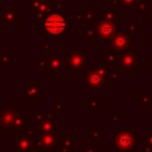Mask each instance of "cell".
<instances>
[{
    "label": "cell",
    "instance_id": "12",
    "mask_svg": "<svg viewBox=\"0 0 152 152\" xmlns=\"http://www.w3.org/2000/svg\"><path fill=\"white\" fill-rule=\"evenodd\" d=\"M103 59H106L109 64H114L116 62V59H118V55L113 49H108V50H106Z\"/></svg>",
    "mask_w": 152,
    "mask_h": 152
},
{
    "label": "cell",
    "instance_id": "10",
    "mask_svg": "<svg viewBox=\"0 0 152 152\" xmlns=\"http://www.w3.org/2000/svg\"><path fill=\"white\" fill-rule=\"evenodd\" d=\"M106 8H107V10H104V11L101 12V15L103 17L104 20H108V21H112V23L115 21V20H120L121 13H120V11H118L113 5H108Z\"/></svg>",
    "mask_w": 152,
    "mask_h": 152
},
{
    "label": "cell",
    "instance_id": "5",
    "mask_svg": "<svg viewBox=\"0 0 152 152\" xmlns=\"http://www.w3.org/2000/svg\"><path fill=\"white\" fill-rule=\"evenodd\" d=\"M120 31V27L118 28L114 23L108 21V20H101L96 24V32L101 37L102 40H109L113 39V37Z\"/></svg>",
    "mask_w": 152,
    "mask_h": 152
},
{
    "label": "cell",
    "instance_id": "1",
    "mask_svg": "<svg viewBox=\"0 0 152 152\" xmlns=\"http://www.w3.org/2000/svg\"><path fill=\"white\" fill-rule=\"evenodd\" d=\"M66 19L61 13H51L43 19L42 30L51 36H59L68 30Z\"/></svg>",
    "mask_w": 152,
    "mask_h": 152
},
{
    "label": "cell",
    "instance_id": "15",
    "mask_svg": "<svg viewBox=\"0 0 152 152\" xmlns=\"http://www.w3.org/2000/svg\"><path fill=\"white\" fill-rule=\"evenodd\" d=\"M138 1H139V0H118L116 2H118V4H121V6L125 7V8H127V7L133 8Z\"/></svg>",
    "mask_w": 152,
    "mask_h": 152
},
{
    "label": "cell",
    "instance_id": "6",
    "mask_svg": "<svg viewBox=\"0 0 152 152\" xmlns=\"http://www.w3.org/2000/svg\"><path fill=\"white\" fill-rule=\"evenodd\" d=\"M66 57H65V55H62V53L50 56L49 61H48L46 71L50 74H61L66 68V61H68Z\"/></svg>",
    "mask_w": 152,
    "mask_h": 152
},
{
    "label": "cell",
    "instance_id": "16",
    "mask_svg": "<svg viewBox=\"0 0 152 152\" xmlns=\"http://www.w3.org/2000/svg\"><path fill=\"white\" fill-rule=\"evenodd\" d=\"M150 74H152V53H150Z\"/></svg>",
    "mask_w": 152,
    "mask_h": 152
},
{
    "label": "cell",
    "instance_id": "4",
    "mask_svg": "<svg viewBox=\"0 0 152 152\" xmlns=\"http://www.w3.org/2000/svg\"><path fill=\"white\" fill-rule=\"evenodd\" d=\"M69 65L74 72L81 74L84 71L87 65V53L83 50H69Z\"/></svg>",
    "mask_w": 152,
    "mask_h": 152
},
{
    "label": "cell",
    "instance_id": "8",
    "mask_svg": "<svg viewBox=\"0 0 152 152\" xmlns=\"http://www.w3.org/2000/svg\"><path fill=\"white\" fill-rule=\"evenodd\" d=\"M0 20L4 25L18 24V7L14 5H5L0 11Z\"/></svg>",
    "mask_w": 152,
    "mask_h": 152
},
{
    "label": "cell",
    "instance_id": "9",
    "mask_svg": "<svg viewBox=\"0 0 152 152\" xmlns=\"http://www.w3.org/2000/svg\"><path fill=\"white\" fill-rule=\"evenodd\" d=\"M132 40H131V36L127 33H124L121 31H119L112 39V49L114 51H119V52H125L127 51V49L131 46Z\"/></svg>",
    "mask_w": 152,
    "mask_h": 152
},
{
    "label": "cell",
    "instance_id": "11",
    "mask_svg": "<svg viewBox=\"0 0 152 152\" xmlns=\"http://www.w3.org/2000/svg\"><path fill=\"white\" fill-rule=\"evenodd\" d=\"M139 14H145L147 13V8H148V0H139L135 6L133 7Z\"/></svg>",
    "mask_w": 152,
    "mask_h": 152
},
{
    "label": "cell",
    "instance_id": "14",
    "mask_svg": "<svg viewBox=\"0 0 152 152\" xmlns=\"http://www.w3.org/2000/svg\"><path fill=\"white\" fill-rule=\"evenodd\" d=\"M0 63L6 68L10 63H12V55H8V53H1V55H0Z\"/></svg>",
    "mask_w": 152,
    "mask_h": 152
},
{
    "label": "cell",
    "instance_id": "17",
    "mask_svg": "<svg viewBox=\"0 0 152 152\" xmlns=\"http://www.w3.org/2000/svg\"><path fill=\"white\" fill-rule=\"evenodd\" d=\"M148 25L152 26V12H151V15H150V18H148Z\"/></svg>",
    "mask_w": 152,
    "mask_h": 152
},
{
    "label": "cell",
    "instance_id": "13",
    "mask_svg": "<svg viewBox=\"0 0 152 152\" xmlns=\"http://www.w3.org/2000/svg\"><path fill=\"white\" fill-rule=\"evenodd\" d=\"M127 28H128V34L129 36H137L138 33V24L135 21H128L127 23Z\"/></svg>",
    "mask_w": 152,
    "mask_h": 152
},
{
    "label": "cell",
    "instance_id": "7",
    "mask_svg": "<svg viewBox=\"0 0 152 152\" xmlns=\"http://www.w3.org/2000/svg\"><path fill=\"white\" fill-rule=\"evenodd\" d=\"M114 142H115L116 147L120 150H132L135 145L134 135L129 131L119 132L114 139Z\"/></svg>",
    "mask_w": 152,
    "mask_h": 152
},
{
    "label": "cell",
    "instance_id": "2",
    "mask_svg": "<svg viewBox=\"0 0 152 152\" xmlns=\"http://www.w3.org/2000/svg\"><path fill=\"white\" fill-rule=\"evenodd\" d=\"M108 75H109V66L103 63V64L93 65V68H89L84 80L90 88L103 89L104 88V77Z\"/></svg>",
    "mask_w": 152,
    "mask_h": 152
},
{
    "label": "cell",
    "instance_id": "3",
    "mask_svg": "<svg viewBox=\"0 0 152 152\" xmlns=\"http://www.w3.org/2000/svg\"><path fill=\"white\" fill-rule=\"evenodd\" d=\"M137 50L133 51H125L119 56V62L116 65V70L122 72V74H131L133 69L137 68L138 62L141 64L142 59H138L137 56Z\"/></svg>",
    "mask_w": 152,
    "mask_h": 152
}]
</instances>
